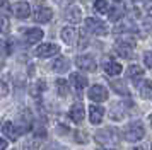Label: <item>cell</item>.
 I'll use <instances>...</instances> for the list:
<instances>
[{
    "mask_svg": "<svg viewBox=\"0 0 152 150\" xmlns=\"http://www.w3.org/2000/svg\"><path fill=\"white\" fill-rule=\"evenodd\" d=\"M70 82H72V85L77 90H82L84 87H87V79L84 75H80L79 72H74V74L70 75Z\"/></svg>",
    "mask_w": 152,
    "mask_h": 150,
    "instance_id": "cell-15",
    "label": "cell"
},
{
    "mask_svg": "<svg viewBox=\"0 0 152 150\" xmlns=\"http://www.w3.org/2000/svg\"><path fill=\"white\" fill-rule=\"evenodd\" d=\"M138 92H140V95H142L144 99H147L152 92V82L151 80H142L140 85H138Z\"/></svg>",
    "mask_w": 152,
    "mask_h": 150,
    "instance_id": "cell-22",
    "label": "cell"
},
{
    "mask_svg": "<svg viewBox=\"0 0 152 150\" xmlns=\"http://www.w3.org/2000/svg\"><path fill=\"white\" fill-rule=\"evenodd\" d=\"M69 60L65 58V56H58L53 63H51V68L55 70V72H58V74H63V72H67L69 70Z\"/></svg>",
    "mask_w": 152,
    "mask_h": 150,
    "instance_id": "cell-17",
    "label": "cell"
},
{
    "mask_svg": "<svg viewBox=\"0 0 152 150\" xmlns=\"http://www.w3.org/2000/svg\"><path fill=\"white\" fill-rule=\"evenodd\" d=\"M9 94V87L4 80H0V97H5Z\"/></svg>",
    "mask_w": 152,
    "mask_h": 150,
    "instance_id": "cell-28",
    "label": "cell"
},
{
    "mask_svg": "<svg viewBox=\"0 0 152 150\" xmlns=\"http://www.w3.org/2000/svg\"><path fill=\"white\" fill-rule=\"evenodd\" d=\"M2 131H4V135L9 136V140H12V142H15L22 133V130H19L14 123H5L4 128H2Z\"/></svg>",
    "mask_w": 152,
    "mask_h": 150,
    "instance_id": "cell-12",
    "label": "cell"
},
{
    "mask_svg": "<svg viewBox=\"0 0 152 150\" xmlns=\"http://www.w3.org/2000/svg\"><path fill=\"white\" fill-rule=\"evenodd\" d=\"M104 72L108 75H118L121 74V65L116 61H106L104 63Z\"/></svg>",
    "mask_w": 152,
    "mask_h": 150,
    "instance_id": "cell-21",
    "label": "cell"
},
{
    "mask_svg": "<svg viewBox=\"0 0 152 150\" xmlns=\"http://www.w3.org/2000/svg\"><path fill=\"white\" fill-rule=\"evenodd\" d=\"M111 89L116 92V94H121V95H128L130 92H128V87H126V84L121 80H111Z\"/></svg>",
    "mask_w": 152,
    "mask_h": 150,
    "instance_id": "cell-20",
    "label": "cell"
},
{
    "mask_svg": "<svg viewBox=\"0 0 152 150\" xmlns=\"http://www.w3.org/2000/svg\"><path fill=\"white\" fill-rule=\"evenodd\" d=\"M149 123H151V126H152V114L149 116Z\"/></svg>",
    "mask_w": 152,
    "mask_h": 150,
    "instance_id": "cell-34",
    "label": "cell"
},
{
    "mask_svg": "<svg viewBox=\"0 0 152 150\" xmlns=\"http://www.w3.org/2000/svg\"><path fill=\"white\" fill-rule=\"evenodd\" d=\"M10 31V20L7 15H0V33L2 34H9Z\"/></svg>",
    "mask_w": 152,
    "mask_h": 150,
    "instance_id": "cell-25",
    "label": "cell"
},
{
    "mask_svg": "<svg viewBox=\"0 0 152 150\" xmlns=\"http://www.w3.org/2000/svg\"><path fill=\"white\" fill-rule=\"evenodd\" d=\"M80 17H82V10H80V7H70L67 9V12H65V19L69 20L70 24H79L80 22Z\"/></svg>",
    "mask_w": 152,
    "mask_h": 150,
    "instance_id": "cell-14",
    "label": "cell"
},
{
    "mask_svg": "<svg viewBox=\"0 0 152 150\" xmlns=\"http://www.w3.org/2000/svg\"><path fill=\"white\" fill-rule=\"evenodd\" d=\"M51 17H53V10H51L50 7L43 5V2H38V7H36V10H34V20L36 22L45 24V22H50Z\"/></svg>",
    "mask_w": 152,
    "mask_h": 150,
    "instance_id": "cell-5",
    "label": "cell"
},
{
    "mask_svg": "<svg viewBox=\"0 0 152 150\" xmlns=\"http://www.w3.org/2000/svg\"><path fill=\"white\" fill-rule=\"evenodd\" d=\"M69 116H70V119H72L74 123H82L84 116H86V109H84L82 102H77V104H74V106L70 108Z\"/></svg>",
    "mask_w": 152,
    "mask_h": 150,
    "instance_id": "cell-11",
    "label": "cell"
},
{
    "mask_svg": "<svg viewBox=\"0 0 152 150\" xmlns=\"http://www.w3.org/2000/svg\"><path fill=\"white\" fill-rule=\"evenodd\" d=\"M75 65L80 70H86V72H94L96 70V60L91 56V55H80L75 58Z\"/></svg>",
    "mask_w": 152,
    "mask_h": 150,
    "instance_id": "cell-6",
    "label": "cell"
},
{
    "mask_svg": "<svg viewBox=\"0 0 152 150\" xmlns=\"http://www.w3.org/2000/svg\"><path fill=\"white\" fill-rule=\"evenodd\" d=\"M99 150H110V149H99Z\"/></svg>",
    "mask_w": 152,
    "mask_h": 150,
    "instance_id": "cell-36",
    "label": "cell"
},
{
    "mask_svg": "<svg viewBox=\"0 0 152 150\" xmlns=\"http://www.w3.org/2000/svg\"><path fill=\"white\" fill-rule=\"evenodd\" d=\"M12 12L17 19H28L29 14H31V7L26 0H21V2H15L12 5Z\"/></svg>",
    "mask_w": 152,
    "mask_h": 150,
    "instance_id": "cell-8",
    "label": "cell"
},
{
    "mask_svg": "<svg viewBox=\"0 0 152 150\" xmlns=\"http://www.w3.org/2000/svg\"><path fill=\"white\" fill-rule=\"evenodd\" d=\"M133 48H135V41L128 39V38H121V39H118L116 43H115V51H116L121 58H130Z\"/></svg>",
    "mask_w": 152,
    "mask_h": 150,
    "instance_id": "cell-2",
    "label": "cell"
},
{
    "mask_svg": "<svg viewBox=\"0 0 152 150\" xmlns=\"http://www.w3.org/2000/svg\"><path fill=\"white\" fill-rule=\"evenodd\" d=\"M43 36H45L43 29H39V27H31V29H28L24 33V39H26L28 44H36V43H39L43 39Z\"/></svg>",
    "mask_w": 152,
    "mask_h": 150,
    "instance_id": "cell-9",
    "label": "cell"
},
{
    "mask_svg": "<svg viewBox=\"0 0 152 150\" xmlns=\"http://www.w3.org/2000/svg\"><path fill=\"white\" fill-rule=\"evenodd\" d=\"M0 68H2V65H0Z\"/></svg>",
    "mask_w": 152,
    "mask_h": 150,
    "instance_id": "cell-37",
    "label": "cell"
},
{
    "mask_svg": "<svg viewBox=\"0 0 152 150\" xmlns=\"http://www.w3.org/2000/svg\"><path fill=\"white\" fill-rule=\"evenodd\" d=\"M133 150H144V149H142V147H137V149H133Z\"/></svg>",
    "mask_w": 152,
    "mask_h": 150,
    "instance_id": "cell-35",
    "label": "cell"
},
{
    "mask_svg": "<svg viewBox=\"0 0 152 150\" xmlns=\"http://www.w3.org/2000/svg\"><path fill=\"white\" fill-rule=\"evenodd\" d=\"M56 90H58V94L62 95V97L69 95V84H67L65 79H58L56 80Z\"/></svg>",
    "mask_w": 152,
    "mask_h": 150,
    "instance_id": "cell-23",
    "label": "cell"
},
{
    "mask_svg": "<svg viewBox=\"0 0 152 150\" xmlns=\"http://www.w3.org/2000/svg\"><path fill=\"white\" fill-rule=\"evenodd\" d=\"M94 10L97 14H108L110 12V5H108L106 0H96L94 2Z\"/></svg>",
    "mask_w": 152,
    "mask_h": 150,
    "instance_id": "cell-24",
    "label": "cell"
},
{
    "mask_svg": "<svg viewBox=\"0 0 152 150\" xmlns=\"http://www.w3.org/2000/svg\"><path fill=\"white\" fill-rule=\"evenodd\" d=\"M125 14V7L123 4L120 5V4H116L115 7H111L110 12H108V17H110V20H113V22H116V20H120L121 17H123Z\"/></svg>",
    "mask_w": 152,
    "mask_h": 150,
    "instance_id": "cell-18",
    "label": "cell"
},
{
    "mask_svg": "<svg viewBox=\"0 0 152 150\" xmlns=\"http://www.w3.org/2000/svg\"><path fill=\"white\" fill-rule=\"evenodd\" d=\"M103 116H104V108L94 106V104L89 108V119L92 125H99V123L103 121Z\"/></svg>",
    "mask_w": 152,
    "mask_h": 150,
    "instance_id": "cell-13",
    "label": "cell"
},
{
    "mask_svg": "<svg viewBox=\"0 0 152 150\" xmlns=\"http://www.w3.org/2000/svg\"><path fill=\"white\" fill-rule=\"evenodd\" d=\"M55 4H58L60 7H67V5H70V4H74V0H53Z\"/></svg>",
    "mask_w": 152,
    "mask_h": 150,
    "instance_id": "cell-31",
    "label": "cell"
},
{
    "mask_svg": "<svg viewBox=\"0 0 152 150\" xmlns=\"http://www.w3.org/2000/svg\"><path fill=\"white\" fill-rule=\"evenodd\" d=\"M125 135V140L128 142H138L145 136V130H144V125L140 121H135V123H130L123 131Z\"/></svg>",
    "mask_w": 152,
    "mask_h": 150,
    "instance_id": "cell-1",
    "label": "cell"
},
{
    "mask_svg": "<svg viewBox=\"0 0 152 150\" xmlns=\"http://www.w3.org/2000/svg\"><path fill=\"white\" fill-rule=\"evenodd\" d=\"M144 7H145V12L152 15V0H144Z\"/></svg>",
    "mask_w": 152,
    "mask_h": 150,
    "instance_id": "cell-30",
    "label": "cell"
},
{
    "mask_svg": "<svg viewBox=\"0 0 152 150\" xmlns=\"http://www.w3.org/2000/svg\"><path fill=\"white\" fill-rule=\"evenodd\" d=\"M5 149H7V142L4 138H0V150H5Z\"/></svg>",
    "mask_w": 152,
    "mask_h": 150,
    "instance_id": "cell-33",
    "label": "cell"
},
{
    "mask_svg": "<svg viewBox=\"0 0 152 150\" xmlns=\"http://www.w3.org/2000/svg\"><path fill=\"white\" fill-rule=\"evenodd\" d=\"M86 29L91 31L92 34H97V36H104V34L108 33L106 24H104L103 20L94 19V17H87V19H86Z\"/></svg>",
    "mask_w": 152,
    "mask_h": 150,
    "instance_id": "cell-4",
    "label": "cell"
},
{
    "mask_svg": "<svg viewBox=\"0 0 152 150\" xmlns=\"http://www.w3.org/2000/svg\"><path fill=\"white\" fill-rule=\"evenodd\" d=\"M87 97L94 102H103L108 99V90L103 85H92L89 89V92H87Z\"/></svg>",
    "mask_w": 152,
    "mask_h": 150,
    "instance_id": "cell-7",
    "label": "cell"
},
{
    "mask_svg": "<svg viewBox=\"0 0 152 150\" xmlns=\"http://www.w3.org/2000/svg\"><path fill=\"white\" fill-rule=\"evenodd\" d=\"M55 53H58V46L53 43H45V44H39L36 48V56H41V58L53 56Z\"/></svg>",
    "mask_w": 152,
    "mask_h": 150,
    "instance_id": "cell-10",
    "label": "cell"
},
{
    "mask_svg": "<svg viewBox=\"0 0 152 150\" xmlns=\"http://www.w3.org/2000/svg\"><path fill=\"white\" fill-rule=\"evenodd\" d=\"M75 142H79V143H87V142H89L87 133H86V131H75Z\"/></svg>",
    "mask_w": 152,
    "mask_h": 150,
    "instance_id": "cell-27",
    "label": "cell"
},
{
    "mask_svg": "<svg viewBox=\"0 0 152 150\" xmlns=\"http://www.w3.org/2000/svg\"><path fill=\"white\" fill-rule=\"evenodd\" d=\"M140 29H142L140 33L144 34V36H145V34H149V33H152V19H144V20H142Z\"/></svg>",
    "mask_w": 152,
    "mask_h": 150,
    "instance_id": "cell-26",
    "label": "cell"
},
{
    "mask_svg": "<svg viewBox=\"0 0 152 150\" xmlns=\"http://www.w3.org/2000/svg\"><path fill=\"white\" fill-rule=\"evenodd\" d=\"M126 75H128V79H132V80H138V79L144 77V68L138 67V65H130L128 70H126Z\"/></svg>",
    "mask_w": 152,
    "mask_h": 150,
    "instance_id": "cell-19",
    "label": "cell"
},
{
    "mask_svg": "<svg viewBox=\"0 0 152 150\" xmlns=\"http://www.w3.org/2000/svg\"><path fill=\"white\" fill-rule=\"evenodd\" d=\"M60 36H62V39L65 44H74L75 43V38H77V31L74 27H63Z\"/></svg>",
    "mask_w": 152,
    "mask_h": 150,
    "instance_id": "cell-16",
    "label": "cell"
},
{
    "mask_svg": "<svg viewBox=\"0 0 152 150\" xmlns=\"http://www.w3.org/2000/svg\"><path fill=\"white\" fill-rule=\"evenodd\" d=\"M144 63H145V67L147 68H152V53L151 51L144 55Z\"/></svg>",
    "mask_w": 152,
    "mask_h": 150,
    "instance_id": "cell-29",
    "label": "cell"
},
{
    "mask_svg": "<svg viewBox=\"0 0 152 150\" xmlns=\"http://www.w3.org/2000/svg\"><path fill=\"white\" fill-rule=\"evenodd\" d=\"M99 145H111V143H118V131L116 130H99L94 135Z\"/></svg>",
    "mask_w": 152,
    "mask_h": 150,
    "instance_id": "cell-3",
    "label": "cell"
},
{
    "mask_svg": "<svg viewBox=\"0 0 152 150\" xmlns=\"http://www.w3.org/2000/svg\"><path fill=\"white\" fill-rule=\"evenodd\" d=\"M0 7H2V9H5V10H9V9L12 10V7L9 5V2H7V0H0Z\"/></svg>",
    "mask_w": 152,
    "mask_h": 150,
    "instance_id": "cell-32",
    "label": "cell"
}]
</instances>
